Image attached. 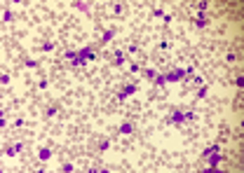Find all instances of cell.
Instances as JSON below:
<instances>
[{"mask_svg": "<svg viewBox=\"0 0 244 173\" xmlns=\"http://www.w3.org/2000/svg\"><path fill=\"white\" fill-rule=\"evenodd\" d=\"M78 56H80V68L87 63V61H92V59H96V51L92 49V47H85V49H80L78 51Z\"/></svg>", "mask_w": 244, "mask_h": 173, "instance_id": "cell-1", "label": "cell"}, {"mask_svg": "<svg viewBox=\"0 0 244 173\" xmlns=\"http://www.w3.org/2000/svg\"><path fill=\"white\" fill-rule=\"evenodd\" d=\"M183 77H188V75H185V68H176V70H171V73L164 75L167 84H169V82H179V80H183Z\"/></svg>", "mask_w": 244, "mask_h": 173, "instance_id": "cell-2", "label": "cell"}, {"mask_svg": "<svg viewBox=\"0 0 244 173\" xmlns=\"http://www.w3.org/2000/svg\"><path fill=\"white\" fill-rule=\"evenodd\" d=\"M134 91H136V84H127L125 89H122V91L117 94V98H120V101H125V98H129V96H132Z\"/></svg>", "mask_w": 244, "mask_h": 173, "instance_id": "cell-3", "label": "cell"}, {"mask_svg": "<svg viewBox=\"0 0 244 173\" xmlns=\"http://www.w3.org/2000/svg\"><path fill=\"white\" fill-rule=\"evenodd\" d=\"M169 122H171V124H183V122H185V112H179V110H176V112L169 117Z\"/></svg>", "mask_w": 244, "mask_h": 173, "instance_id": "cell-4", "label": "cell"}, {"mask_svg": "<svg viewBox=\"0 0 244 173\" xmlns=\"http://www.w3.org/2000/svg\"><path fill=\"white\" fill-rule=\"evenodd\" d=\"M218 162H221V154H218V152H211V154H207V164L211 166V168H214V166H218Z\"/></svg>", "mask_w": 244, "mask_h": 173, "instance_id": "cell-5", "label": "cell"}, {"mask_svg": "<svg viewBox=\"0 0 244 173\" xmlns=\"http://www.w3.org/2000/svg\"><path fill=\"white\" fill-rule=\"evenodd\" d=\"M21 147H24V143H16V145L7 147V150H5V157H14V154H19V152H21Z\"/></svg>", "mask_w": 244, "mask_h": 173, "instance_id": "cell-6", "label": "cell"}, {"mask_svg": "<svg viewBox=\"0 0 244 173\" xmlns=\"http://www.w3.org/2000/svg\"><path fill=\"white\" fill-rule=\"evenodd\" d=\"M38 157H40V162H47V159L52 157V150H49V147H42V150L38 152Z\"/></svg>", "mask_w": 244, "mask_h": 173, "instance_id": "cell-7", "label": "cell"}, {"mask_svg": "<svg viewBox=\"0 0 244 173\" xmlns=\"http://www.w3.org/2000/svg\"><path fill=\"white\" fill-rule=\"evenodd\" d=\"M125 63V54H122V49H117L115 51V66H122Z\"/></svg>", "mask_w": 244, "mask_h": 173, "instance_id": "cell-8", "label": "cell"}, {"mask_svg": "<svg viewBox=\"0 0 244 173\" xmlns=\"http://www.w3.org/2000/svg\"><path fill=\"white\" fill-rule=\"evenodd\" d=\"M132 131H134V126H132V124H122V126H120V133H122V136H129Z\"/></svg>", "mask_w": 244, "mask_h": 173, "instance_id": "cell-9", "label": "cell"}, {"mask_svg": "<svg viewBox=\"0 0 244 173\" xmlns=\"http://www.w3.org/2000/svg\"><path fill=\"white\" fill-rule=\"evenodd\" d=\"M113 38H115V30H108V33H106V35H103V38H101V42H103V45H106V42H110Z\"/></svg>", "mask_w": 244, "mask_h": 173, "instance_id": "cell-10", "label": "cell"}, {"mask_svg": "<svg viewBox=\"0 0 244 173\" xmlns=\"http://www.w3.org/2000/svg\"><path fill=\"white\" fill-rule=\"evenodd\" d=\"M146 77L155 82V77H157V70H153V68H148V70H146Z\"/></svg>", "mask_w": 244, "mask_h": 173, "instance_id": "cell-11", "label": "cell"}, {"mask_svg": "<svg viewBox=\"0 0 244 173\" xmlns=\"http://www.w3.org/2000/svg\"><path fill=\"white\" fill-rule=\"evenodd\" d=\"M42 51H45V54H47V51H52V49H54V42H45L42 47H40Z\"/></svg>", "mask_w": 244, "mask_h": 173, "instance_id": "cell-12", "label": "cell"}, {"mask_svg": "<svg viewBox=\"0 0 244 173\" xmlns=\"http://www.w3.org/2000/svg\"><path fill=\"white\" fill-rule=\"evenodd\" d=\"M12 19H14V14H12V12H10V9H7V12H5V14H3V21H5V24H7V21H12Z\"/></svg>", "mask_w": 244, "mask_h": 173, "instance_id": "cell-13", "label": "cell"}, {"mask_svg": "<svg viewBox=\"0 0 244 173\" xmlns=\"http://www.w3.org/2000/svg\"><path fill=\"white\" fill-rule=\"evenodd\" d=\"M218 150H221L218 145H211V147H207V150H204V157H207V154H211V152H218Z\"/></svg>", "mask_w": 244, "mask_h": 173, "instance_id": "cell-14", "label": "cell"}, {"mask_svg": "<svg viewBox=\"0 0 244 173\" xmlns=\"http://www.w3.org/2000/svg\"><path fill=\"white\" fill-rule=\"evenodd\" d=\"M0 84H3V86L10 84V75H7V73H3V77H0Z\"/></svg>", "mask_w": 244, "mask_h": 173, "instance_id": "cell-15", "label": "cell"}, {"mask_svg": "<svg viewBox=\"0 0 244 173\" xmlns=\"http://www.w3.org/2000/svg\"><path fill=\"white\" fill-rule=\"evenodd\" d=\"M207 94H209V86H202V89H200V91H197V98H204V96H207Z\"/></svg>", "mask_w": 244, "mask_h": 173, "instance_id": "cell-16", "label": "cell"}, {"mask_svg": "<svg viewBox=\"0 0 244 173\" xmlns=\"http://www.w3.org/2000/svg\"><path fill=\"white\" fill-rule=\"evenodd\" d=\"M153 16L155 19H164V12L162 9H153Z\"/></svg>", "mask_w": 244, "mask_h": 173, "instance_id": "cell-17", "label": "cell"}, {"mask_svg": "<svg viewBox=\"0 0 244 173\" xmlns=\"http://www.w3.org/2000/svg\"><path fill=\"white\" fill-rule=\"evenodd\" d=\"M78 9H89V3H75Z\"/></svg>", "mask_w": 244, "mask_h": 173, "instance_id": "cell-18", "label": "cell"}, {"mask_svg": "<svg viewBox=\"0 0 244 173\" xmlns=\"http://www.w3.org/2000/svg\"><path fill=\"white\" fill-rule=\"evenodd\" d=\"M113 12L120 14V12H122V5H120V3H113Z\"/></svg>", "mask_w": 244, "mask_h": 173, "instance_id": "cell-19", "label": "cell"}, {"mask_svg": "<svg viewBox=\"0 0 244 173\" xmlns=\"http://www.w3.org/2000/svg\"><path fill=\"white\" fill-rule=\"evenodd\" d=\"M26 66H28V68H35V66H38V61H35V59H28V61H26Z\"/></svg>", "mask_w": 244, "mask_h": 173, "instance_id": "cell-20", "label": "cell"}, {"mask_svg": "<svg viewBox=\"0 0 244 173\" xmlns=\"http://www.w3.org/2000/svg\"><path fill=\"white\" fill-rule=\"evenodd\" d=\"M108 147H110V143H108V141H103V143L99 145V150H101V152H103V150H108Z\"/></svg>", "mask_w": 244, "mask_h": 173, "instance_id": "cell-21", "label": "cell"}, {"mask_svg": "<svg viewBox=\"0 0 244 173\" xmlns=\"http://www.w3.org/2000/svg\"><path fill=\"white\" fill-rule=\"evenodd\" d=\"M38 89H47V80H40L38 82Z\"/></svg>", "mask_w": 244, "mask_h": 173, "instance_id": "cell-22", "label": "cell"}, {"mask_svg": "<svg viewBox=\"0 0 244 173\" xmlns=\"http://www.w3.org/2000/svg\"><path fill=\"white\" fill-rule=\"evenodd\" d=\"M57 112H59V110H57V108H49V110H47V117H54V115H57Z\"/></svg>", "mask_w": 244, "mask_h": 173, "instance_id": "cell-23", "label": "cell"}, {"mask_svg": "<svg viewBox=\"0 0 244 173\" xmlns=\"http://www.w3.org/2000/svg\"><path fill=\"white\" fill-rule=\"evenodd\" d=\"M73 168H75V166H73V164H63V171H66V173H71V171H73Z\"/></svg>", "mask_w": 244, "mask_h": 173, "instance_id": "cell-24", "label": "cell"}, {"mask_svg": "<svg viewBox=\"0 0 244 173\" xmlns=\"http://www.w3.org/2000/svg\"><path fill=\"white\" fill-rule=\"evenodd\" d=\"M207 26V19H197V28H204Z\"/></svg>", "mask_w": 244, "mask_h": 173, "instance_id": "cell-25", "label": "cell"}]
</instances>
